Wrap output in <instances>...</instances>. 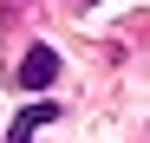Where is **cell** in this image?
<instances>
[{"label":"cell","mask_w":150,"mask_h":143,"mask_svg":"<svg viewBox=\"0 0 150 143\" xmlns=\"http://www.w3.org/2000/svg\"><path fill=\"white\" fill-rule=\"evenodd\" d=\"M52 78H59V52H52V46H33L26 65H20V91H46Z\"/></svg>","instance_id":"obj_1"},{"label":"cell","mask_w":150,"mask_h":143,"mask_svg":"<svg viewBox=\"0 0 150 143\" xmlns=\"http://www.w3.org/2000/svg\"><path fill=\"white\" fill-rule=\"evenodd\" d=\"M52 117H59V104H26V111L13 117V130H7V143H33V130H39V124H52Z\"/></svg>","instance_id":"obj_2"}]
</instances>
